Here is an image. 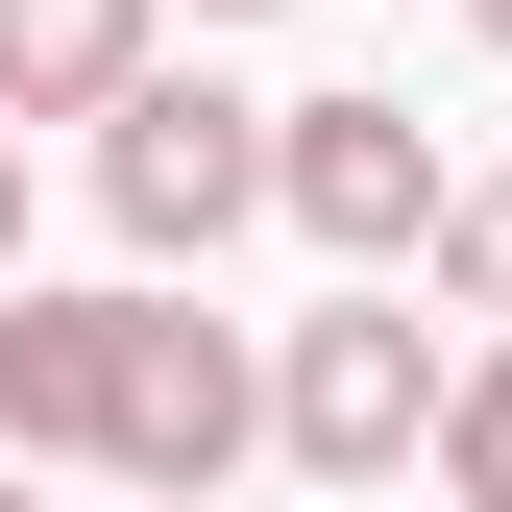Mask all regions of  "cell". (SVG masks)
Wrapping results in <instances>:
<instances>
[{
  "label": "cell",
  "mask_w": 512,
  "mask_h": 512,
  "mask_svg": "<svg viewBox=\"0 0 512 512\" xmlns=\"http://www.w3.org/2000/svg\"><path fill=\"white\" fill-rule=\"evenodd\" d=\"M439 122L391 98V74H342V98H269V220L317 244V269H439Z\"/></svg>",
  "instance_id": "3"
},
{
  "label": "cell",
  "mask_w": 512,
  "mask_h": 512,
  "mask_svg": "<svg viewBox=\"0 0 512 512\" xmlns=\"http://www.w3.org/2000/svg\"><path fill=\"white\" fill-rule=\"evenodd\" d=\"M0 269H25V122H0Z\"/></svg>",
  "instance_id": "9"
},
{
  "label": "cell",
  "mask_w": 512,
  "mask_h": 512,
  "mask_svg": "<svg viewBox=\"0 0 512 512\" xmlns=\"http://www.w3.org/2000/svg\"><path fill=\"white\" fill-rule=\"evenodd\" d=\"M244 439H269V366H244V317H196L147 269V317H122V439H98V488H220Z\"/></svg>",
  "instance_id": "4"
},
{
  "label": "cell",
  "mask_w": 512,
  "mask_h": 512,
  "mask_svg": "<svg viewBox=\"0 0 512 512\" xmlns=\"http://www.w3.org/2000/svg\"><path fill=\"white\" fill-rule=\"evenodd\" d=\"M171 49V0H0V122H98Z\"/></svg>",
  "instance_id": "6"
},
{
  "label": "cell",
  "mask_w": 512,
  "mask_h": 512,
  "mask_svg": "<svg viewBox=\"0 0 512 512\" xmlns=\"http://www.w3.org/2000/svg\"><path fill=\"white\" fill-rule=\"evenodd\" d=\"M122 512H220V488H122Z\"/></svg>",
  "instance_id": "11"
},
{
  "label": "cell",
  "mask_w": 512,
  "mask_h": 512,
  "mask_svg": "<svg viewBox=\"0 0 512 512\" xmlns=\"http://www.w3.org/2000/svg\"><path fill=\"white\" fill-rule=\"evenodd\" d=\"M196 25H269V0H196Z\"/></svg>",
  "instance_id": "12"
},
{
  "label": "cell",
  "mask_w": 512,
  "mask_h": 512,
  "mask_svg": "<svg viewBox=\"0 0 512 512\" xmlns=\"http://www.w3.org/2000/svg\"><path fill=\"white\" fill-rule=\"evenodd\" d=\"M0 512H49V464H25V439H0Z\"/></svg>",
  "instance_id": "10"
},
{
  "label": "cell",
  "mask_w": 512,
  "mask_h": 512,
  "mask_svg": "<svg viewBox=\"0 0 512 512\" xmlns=\"http://www.w3.org/2000/svg\"><path fill=\"white\" fill-rule=\"evenodd\" d=\"M464 25H488V49H512V0H464Z\"/></svg>",
  "instance_id": "13"
},
{
  "label": "cell",
  "mask_w": 512,
  "mask_h": 512,
  "mask_svg": "<svg viewBox=\"0 0 512 512\" xmlns=\"http://www.w3.org/2000/svg\"><path fill=\"white\" fill-rule=\"evenodd\" d=\"M98 220H122V269H220L244 220H269V98H220V74H122L98 98Z\"/></svg>",
  "instance_id": "2"
},
{
  "label": "cell",
  "mask_w": 512,
  "mask_h": 512,
  "mask_svg": "<svg viewBox=\"0 0 512 512\" xmlns=\"http://www.w3.org/2000/svg\"><path fill=\"white\" fill-rule=\"evenodd\" d=\"M439 391H464V342L391 293V269H342V317H293L269 342V439L317 488H391V464H439Z\"/></svg>",
  "instance_id": "1"
},
{
  "label": "cell",
  "mask_w": 512,
  "mask_h": 512,
  "mask_svg": "<svg viewBox=\"0 0 512 512\" xmlns=\"http://www.w3.org/2000/svg\"><path fill=\"white\" fill-rule=\"evenodd\" d=\"M439 293L512 317V171H464V196H439Z\"/></svg>",
  "instance_id": "8"
},
{
  "label": "cell",
  "mask_w": 512,
  "mask_h": 512,
  "mask_svg": "<svg viewBox=\"0 0 512 512\" xmlns=\"http://www.w3.org/2000/svg\"><path fill=\"white\" fill-rule=\"evenodd\" d=\"M439 488H464V512H512V317L464 342V391H439Z\"/></svg>",
  "instance_id": "7"
},
{
  "label": "cell",
  "mask_w": 512,
  "mask_h": 512,
  "mask_svg": "<svg viewBox=\"0 0 512 512\" xmlns=\"http://www.w3.org/2000/svg\"><path fill=\"white\" fill-rule=\"evenodd\" d=\"M122 317H147V269L122 293H25L0 269V439H25V464H98L122 439Z\"/></svg>",
  "instance_id": "5"
}]
</instances>
